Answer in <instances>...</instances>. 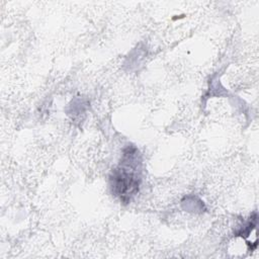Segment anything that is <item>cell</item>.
I'll return each instance as SVG.
<instances>
[{
    "label": "cell",
    "instance_id": "6da1fadb",
    "mask_svg": "<svg viewBox=\"0 0 259 259\" xmlns=\"http://www.w3.org/2000/svg\"><path fill=\"white\" fill-rule=\"evenodd\" d=\"M111 180H113L112 187L114 192L119 195L122 200L130 199L131 196L139 190L140 177H138L134 171L128 169V161L122 168L114 171L113 178H111Z\"/></svg>",
    "mask_w": 259,
    "mask_h": 259
}]
</instances>
